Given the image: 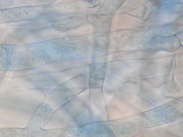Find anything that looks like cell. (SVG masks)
<instances>
[{
	"label": "cell",
	"mask_w": 183,
	"mask_h": 137,
	"mask_svg": "<svg viewBox=\"0 0 183 137\" xmlns=\"http://www.w3.org/2000/svg\"><path fill=\"white\" fill-rule=\"evenodd\" d=\"M90 28L89 27H84V28H82L81 29H79L78 30L76 31V33L77 34H85L88 33H90L91 32Z\"/></svg>",
	"instance_id": "1"
}]
</instances>
